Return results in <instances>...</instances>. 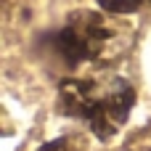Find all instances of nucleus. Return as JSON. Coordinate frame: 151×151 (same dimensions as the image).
I'll use <instances>...</instances> for the list:
<instances>
[{
	"mask_svg": "<svg viewBox=\"0 0 151 151\" xmlns=\"http://www.w3.org/2000/svg\"><path fill=\"white\" fill-rule=\"evenodd\" d=\"M96 3H98L101 11H106V13L122 16V13H135V11H141L143 5H149L151 0H96Z\"/></svg>",
	"mask_w": 151,
	"mask_h": 151,
	"instance_id": "7ed1b4c3",
	"label": "nucleus"
},
{
	"mask_svg": "<svg viewBox=\"0 0 151 151\" xmlns=\"http://www.w3.org/2000/svg\"><path fill=\"white\" fill-rule=\"evenodd\" d=\"M146 151H151V149H146Z\"/></svg>",
	"mask_w": 151,
	"mask_h": 151,
	"instance_id": "39448f33",
	"label": "nucleus"
},
{
	"mask_svg": "<svg viewBox=\"0 0 151 151\" xmlns=\"http://www.w3.org/2000/svg\"><path fill=\"white\" fill-rule=\"evenodd\" d=\"M135 90L125 77H72L58 85V111L88 125L98 141H111L127 122Z\"/></svg>",
	"mask_w": 151,
	"mask_h": 151,
	"instance_id": "f257e3e1",
	"label": "nucleus"
},
{
	"mask_svg": "<svg viewBox=\"0 0 151 151\" xmlns=\"http://www.w3.org/2000/svg\"><path fill=\"white\" fill-rule=\"evenodd\" d=\"M37 151H85V146H82L77 138L66 135V138H56V141H50V143L40 146Z\"/></svg>",
	"mask_w": 151,
	"mask_h": 151,
	"instance_id": "20e7f679",
	"label": "nucleus"
},
{
	"mask_svg": "<svg viewBox=\"0 0 151 151\" xmlns=\"http://www.w3.org/2000/svg\"><path fill=\"white\" fill-rule=\"evenodd\" d=\"M45 42L56 53V58L64 61L69 69L104 61L119 53L117 27L104 13H96V11H74L64 21V27H58L45 37Z\"/></svg>",
	"mask_w": 151,
	"mask_h": 151,
	"instance_id": "f03ea898",
	"label": "nucleus"
}]
</instances>
